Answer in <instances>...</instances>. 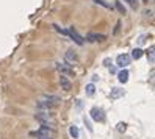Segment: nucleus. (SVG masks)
<instances>
[{
	"mask_svg": "<svg viewBox=\"0 0 155 139\" xmlns=\"http://www.w3.org/2000/svg\"><path fill=\"white\" fill-rule=\"evenodd\" d=\"M132 58L130 55H127V53H122V55H119L118 58H116V64L119 66V67H127V66L130 64Z\"/></svg>",
	"mask_w": 155,
	"mask_h": 139,
	"instance_id": "f03ea898",
	"label": "nucleus"
},
{
	"mask_svg": "<svg viewBox=\"0 0 155 139\" xmlns=\"http://www.w3.org/2000/svg\"><path fill=\"white\" fill-rule=\"evenodd\" d=\"M154 45H150V49L149 50H147V52H146V55H147V60H149V63L150 64H152L154 63V61H155V56H154Z\"/></svg>",
	"mask_w": 155,
	"mask_h": 139,
	"instance_id": "f8f14e48",
	"label": "nucleus"
},
{
	"mask_svg": "<svg viewBox=\"0 0 155 139\" xmlns=\"http://www.w3.org/2000/svg\"><path fill=\"white\" fill-rule=\"evenodd\" d=\"M53 28H55V30H56V31H58V33H61V34H64V36H69V33H68V30H64V28H61V27H60V25H56V24H55V25H53Z\"/></svg>",
	"mask_w": 155,
	"mask_h": 139,
	"instance_id": "dca6fc26",
	"label": "nucleus"
},
{
	"mask_svg": "<svg viewBox=\"0 0 155 139\" xmlns=\"http://www.w3.org/2000/svg\"><path fill=\"white\" fill-rule=\"evenodd\" d=\"M125 130H127V123H124V122H119V123H118V131H121V133H124Z\"/></svg>",
	"mask_w": 155,
	"mask_h": 139,
	"instance_id": "a211bd4d",
	"label": "nucleus"
},
{
	"mask_svg": "<svg viewBox=\"0 0 155 139\" xmlns=\"http://www.w3.org/2000/svg\"><path fill=\"white\" fill-rule=\"evenodd\" d=\"M141 56H143V50H141V49H135L133 52H132V56H130V58H135V60H139Z\"/></svg>",
	"mask_w": 155,
	"mask_h": 139,
	"instance_id": "4468645a",
	"label": "nucleus"
},
{
	"mask_svg": "<svg viewBox=\"0 0 155 139\" xmlns=\"http://www.w3.org/2000/svg\"><path fill=\"white\" fill-rule=\"evenodd\" d=\"M124 2H127V3H129V5H130V6H133V8H135V6H136V0H124Z\"/></svg>",
	"mask_w": 155,
	"mask_h": 139,
	"instance_id": "aec40b11",
	"label": "nucleus"
},
{
	"mask_svg": "<svg viewBox=\"0 0 155 139\" xmlns=\"http://www.w3.org/2000/svg\"><path fill=\"white\" fill-rule=\"evenodd\" d=\"M36 119L42 123V125H47V127H49V122H52V116H50L49 113H39V114H36Z\"/></svg>",
	"mask_w": 155,
	"mask_h": 139,
	"instance_id": "423d86ee",
	"label": "nucleus"
},
{
	"mask_svg": "<svg viewBox=\"0 0 155 139\" xmlns=\"http://www.w3.org/2000/svg\"><path fill=\"white\" fill-rule=\"evenodd\" d=\"M69 134L74 138V139H79L80 136V131H79V127H75V125H71L69 127Z\"/></svg>",
	"mask_w": 155,
	"mask_h": 139,
	"instance_id": "9d476101",
	"label": "nucleus"
},
{
	"mask_svg": "<svg viewBox=\"0 0 155 139\" xmlns=\"http://www.w3.org/2000/svg\"><path fill=\"white\" fill-rule=\"evenodd\" d=\"M32 136H36L38 139H52L53 136H50V134H34L32 133Z\"/></svg>",
	"mask_w": 155,
	"mask_h": 139,
	"instance_id": "6ab92c4d",
	"label": "nucleus"
},
{
	"mask_svg": "<svg viewBox=\"0 0 155 139\" xmlns=\"http://www.w3.org/2000/svg\"><path fill=\"white\" fill-rule=\"evenodd\" d=\"M124 94V91L122 89H119V88H113V89H111V99H118V97H121V95Z\"/></svg>",
	"mask_w": 155,
	"mask_h": 139,
	"instance_id": "9b49d317",
	"label": "nucleus"
},
{
	"mask_svg": "<svg viewBox=\"0 0 155 139\" xmlns=\"http://www.w3.org/2000/svg\"><path fill=\"white\" fill-rule=\"evenodd\" d=\"M92 2L97 3V5H100V6H103V8H111V5H108L105 0H92Z\"/></svg>",
	"mask_w": 155,
	"mask_h": 139,
	"instance_id": "f3484780",
	"label": "nucleus"
},
{
	"mask_svg": "<svg viewBox=\"0 0 155 139\" xmlns=\"http://www.w3.org/2000/svg\"><path fill=\"white\" fill-rule=\"evenodd\" d=\"M68 33H69V36H71L72 38V39L74 41H75V44H79V45H83V38L82 36H80V34L79 33H77V30L75 28H74V27H69V30H68Z\"/></svg>",
	"mask_w": 155,
	"mask_h": 139,
	"instance_id": "20e7f679",
	"label": "nucleus"
},
{
	"mask_svg": "<svg viewBox=\"0 0 155 139\" xmlns=\"http://www.w3.org/2000/svg\"><path fill=\"white\" fill-rule=\"evenodd\" d=\"M118 78H119V81H121V83H127V81H129V71H127V69L121 71V72H119V75H118Z\"/></svg>",
	"mask_w": 155,
	"mask_h": 139,
	"instance_id": "1a4fd4ad",
	"label": "nucleus"
},
{
	"mask_svg": "<svg viewBox=\"0 0 155 139\" xmlns=\"http://www.w3.org/2000/svg\"><path fill=\"white\" fill-rule=\"evenodd\" d=\"M85 91H86V94L88 95H92L96 92V88H94V84L90 83V84H86V88H85Z\"/></svg>",
	"mask_w": 155,
	"mask_h": 139,
	"instance_id": "2eb2a0df",
	"label": "nucleus"
},
{
	"mask_svg": "<svg viewBox=\"0 0 155 139\" xmlns=\"http://www.w3.org/2000/svg\"><path fill=\"white\" fill-rule=\"evenodd\" d=\"M90 114H91V119H92V121H96V122H103V121H105V113H103L102 108L94 106L90 111Z\"/></svg>",
	"mask_w": 155,
	"mask_h": 139,
	"instance_id": "f257e3e1",
	"label": "nucleus"
},
{
	"mask_svg": "<svg viewBox=\"0 0 155 139\" xmlns=\"http://www.w3.org/2000/svg\"><path fill=\"white\" fill-rule=\"evenodd\" d=\"M105 34H100V33H88L86 34V41L88 42H102L105 41Z\"/></svg>",
	"mask_w": 155,
	"mask_h": 139,
	"instance_id": "39448f33",
	"label": "nucleus"
},
{
	"mask_svg": "<svg viewBox=\"0 0 155 139\" xmlns=\"http://www.w3.org/2000/svg\"><path fill=\"white\" fill-rule=\"evenodd\" d=\"M114 6H116V10H118V11H119V13H121V14H127V10H125V6H124L122 3L119 2V0H116Z\"/></svg>",
	"mask_w": 155,
	"mask_h": 139,
	"instance_id": "ddd939ff",
	"label": "nucleus"
},
{
	"mask_svg": "<svg viewBox=\"0 0 155 139\" xmlns=\"http://www.w3.org/2000/svg\"><path fill=\"white\" fill-rule=\"evenodd\" d=\"M64 58H66V61L69 63V66H72L74 63H77V60H79V56H77V53L74 52V50H68Z\"/></svg>",
	"mask_w": 155,
	"mask_h": 139,
	"instance_id": "0eeeda50",
	"label": "nucleus"
},
{
	"mask_svg": "<svg viewBox=\"0 0 155 139\" xmlns=\"http://www.w3.org/2000/svg\"><path fill=\"white\" fill-rule=\"evenodd\" d=\"M56 71L60 72L61 75H64V77H68V75H72V74H74V71L71 69V66H69V64L56 63Z\"/></svg>",
	"mask_w": 155,
	"mask_h": 139,
	"instance_id": "7ed1b4c3",
	"label": "nucleus"
},
{
	"mask_svg": "<svg viewBox=\"0 0 155 139\" xmlns=\"http://www.w3.org/2000/svg\"><path fill=\"white\" fill-rule=\"evenodd\" d=\"M143 2H144V3H147V2H149V0H143Z\"/></svg>",
	"mask_w": 155,
	"mask_h": 139,
	"instance_id": "412c9836",
	"label": "nucleus"
},
{
	"mask_svg": "<svg viewBox=\"0 0 155 139\" xmlns=\"http://www.w3.org/2000/svg\"><path fill=\"white\" fill-rule=\"evenodd\" d=\"M60 84H61V89H64V91L71 89V81H69L68 77H64V75L60 77Z\"/></svg>",
	"mask_w": 155,
	"mask_h": 139,
	"instance_id": "6e6552de",
	"label": "nucleus"
}]
</instances>
